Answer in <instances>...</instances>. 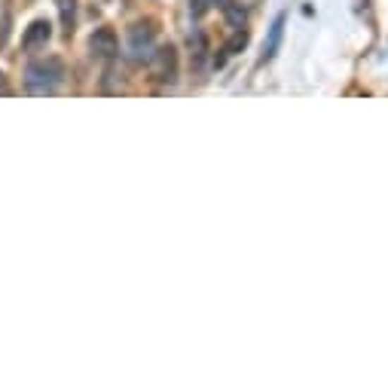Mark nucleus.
Here are the masks:
<instances>
[{
  "label": "nucleus",
  "mask_w": 388,
  "mask_h": 388,
  "mask_svg": "<svg viewBox=\"0 0 388 388\" xmlns=\"http://www.w3.org/2000/svg\"><path fill=\"white\" fill-rule=\"evenodd\" d=\"M64 80V61L59 55H46V59H34L25 68V86L34 95H46V92L59 89Z\"/></svg>",
  "instance_id": "1"
},
{
  "label": "nucleus",
  "mask_w": 388,
  "mask_h": 388,
  "mask_svg": "<svg viewBox=\"0 0 388 388\" xmlns=\"http://www.w3.org/2000/svg\"><path fill=\"white\" fill-rule=\"evenodd\" d=\"M153 40H156V31L150 25H135L128 31V55L135 61H144V59H153Z\"/></svg>",
  "instance_id": "2"
},
{
  "label": "nucleus",
  "mask_w": 388,
  "mask_h": 388,
  "mask_svg": "<svg viewBox=\"0 0 388 388\" xmlns=\"http://www.w3.org/2000/svg\"><path fill=\"white\" fill-rule=\"evenodd\" d=\"M153 77L159 83H174L178 77V52L174 46H162L153 52Z\"/></svg>",
  "instance_id": "3"
},
{
  "label": "nucleus",
  "mask_w": 388,
  "mask_h": 388,
  "mask_svg": "<svg viewBox=\"0 0 388 388\" xmlns=\"http://www.w3.org/2000/svg\"><path fill=\"white\" fill-rule=\"evenodd\" d=\"M89 49H92V55H98V59H114V55L119 52L114 28H98V31L92 34V40H89Z\"/></svg>",
  "instance_id": "4"
},
{
  "label": "nucleus",
  "mask_w": 388,
  "mask_h": 388,
  "mask_svg": "<svg viewBox=\"0 0 388 388\" xmlns=\"http://www.w3.org/2000/svg\"><path fill=\"white\" fill-rule=\"evenodd\" d=\"M49 37H52V25L46 22V18H37V22H31V28L25 31L22 46L28 52H34V49H40V46L49 43Z\"/></svg>",
  "instance_id": "5"
},
{
  "label": "nucleus",
  "mask_w": 388,
  "mask_h": 388,
  "mask_svg": "<svg viewBox=\"0 0 388 388\" xmlns=\"http://www.w3.org/2000/svg\"><path fill=\"white\" fill-rule=\"evenodd\" d=\"M281 34H284V16H279L272 22V28H269V40H266V46H263V61H269L275 52H279V46H281Z\"/></svg>",
  "instance_id": "6"
},
{
  "label": "nucleus",
  "mask_w": 388,
  "mask_h": 388,
  "mask_svg": "<svg viewBox=\"0 0 388 388\" xmlns=\"http://www.w3.org/2000/svg\"><path fill=\"white\" fill-rule=\"evenodd\" d=\"M190 49H193V64H202V61H205V52H208L205 34H202V31H193V34H190Z\"/></svg>",
  "instance_id": "7"
},
{
  "label": "nucleus",
  "mask_w": 388,
  "mask_h": 388,
  "mask_svg": "<svg viewBox=\"0 0 388 388\" xmlns=\"http://www.w3.org/2000/svg\"><path fill=\"white\" fill-rule=\"evenodd\" d=\"M59 13H61L64 34H71L73 31V13H77V0H59Z\"/></svg>",
  "instance_id": "8"
},
{
  "label": "nucleus",
  "mask_w": 388,
  "mask_h": 388,
  "mask_svg": "<svg viewBox=\"0 0 388 388\" xmlns=\"http://www.w3.org/2000/svg\"><path fill=\"white\" fill-rule=\"evenodd\" d=\"M224 13H226V22L233 25V28H242V25H245V9H242V6L229 4V6L224 9Z\"/></svg>",
  "instance_id": "9"
},
{
  "label": "nucleus",
  "mask_w": 388,
  "mask_h": 388,
  "mask_svg": "<svg viewBox=\"0 0 388 388\" xmlns=\"http://www.w3.org/2000/svg\"><path fill=\"white\" fill-rule=\"evenodd\" d=\"M245 43H248V31H242V28H236V34H233V40H229L226 52H238V49H245Z\"/></svg>",
  "instance_id": "10"
},
{
  "label": "nucleus",
  "mask_w": 388,
  "mask_h": 388,
  "mask_svg": "<svg viewBox=\"0 0 388 388\" xmlns=\"http://www.w3.org/2000/svg\"><path fill=\"white\" fill-rule=\"evenodd\" d=\"M0 95H9V80L0 73Z\"/></svg>",
  "instance_id": "11"
},
{
  "label": "nucleus",
  "mask_w": 388,
  "mask_h": 388,
  "mask_svg": "<svg viewBox=\"0 0 388 388\" xmlns=\"http://www.w3.org/2000/svg\"><path fill=\"white\" fill-rule=\"evenodd\" d=\"M211 4H217V6H220V9H226V6H229V4H233V0H211Z\"/></svg>",
  "instance_id": "12"
}]
</instances>
